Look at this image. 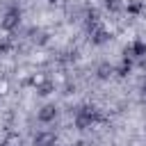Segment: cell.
<instances>
[{"instance_id": "1", "label": "cell", "mask_w": 146, "mask_h": 146, "mask_svg": "<svg viewBox=\"0 0 146 146\" xmlns=\"http://www.w3.org/2000/svg\"><path fill=\"white\" fill-rule=\"evenodd\" d=\"M100 121H103V114H100V110L96 105L84 103V105L75 107V112H73V123H75L78 130H89Z\"/></svg>"}, {"instance_id": "2", "label": "cell", "mask_w": 146, "mask_h": 146, "mask_svg": "<svg viewBox=\"0 0 146 146\" xmlns=\"http://www.w3.org/2000/svg\"><path fill=\"white\" fill-rule=\"evenodd\" d=\"M21 21H23V9H21L18 5H11V7L5 9V14H2V18H0V27H2L5 32H14V30H18Z\"/></svg>"}, {"instance_id": "3", "label": "cell", "mask_w": 146, "mask_h": 146, "mask_svg": "<svg viewBox=\"0 0 146 146\" xmlns=\"http://www.w3.org/2000/svg\"><path fill=\"white\" fill-rule=\"evenodd\" d=\"M57 116H59V107H57L55 103H46V105H41V107L36 110V121H39V123H43V125L55 123V121H57Z\"/></svg>"}, {"instance_id": "4", "label": "cell", "mask_w": 146, "mask_h": 146, "mask_svg": "<svg viewBox=\"0 0 146 146\" xmlns=\"http://www.w3.org/2000/svg\"><path fill=\"white\" fill-rule=\"evenodd\" d=\"M123 57H128V59H132V62H139L141 57H146V41H144V39L130 41V43L123 48Z\"/></svg>"}, {"instance_id": "5", "label": "cell", "mask_w": 146, "mask_h": 146, "mask_svg": "<svg viewBox=\"0 0 146 146\" xmlns=\"http://www.w3.org/2000/svg\"><path fill=\"white\" fill-rule=\"evenodd\" d=\"M57 141H59V137L55 130H39L32 139L34 146H57Z\"/></svg>"}, {"instance_id": "6", "label": "cell", "mask_w": 146, "mask_h": 146, "mask_svg": "<svg viewBox=\"0 0 146 146\" xmlns=\"http://www.w3.org/2000/svg\"><path fill=\"white\" fill-rule=\"evenodd\" d=\"M27 39H30L34 46H48L50 32L43 30V27H30V30H27Z\"/></svg>"}, {"instance_id": "7", "label": "cell", "mask_w": 146, "mask_h": 146, "mask_svg": "<svg viewBox=\"0 0 146 146\" xmlns=\"http://www.w3.org/2000/svg\"><path fill=\"white\" fill-rule=\"evenodd\" d=\"M110 39H112V34H110V32H107L103 25L89 32V43H91V46H105Z\"/></svg>"}, {"instance_id": "8", "label": "cell", "mask_w": 146, "mask_h": 146, "mask_svg": "<svg viewBox=\"0 0 146 146\" xmlns=\"http://www.w3.org/2000/svg\"><path fill=\"white\" fill-rule=\"evenodd\" d=\"M96 27H100V14L96 9H87V14H84V30H87V34L91 30H96Z\"/></svg>"}, {"instance_id": "9", "label": "cell", "mask_w": 146, "mask_h": 146, "mask_svg": "<svg viewBox=\"0 0 146 146\" xmlns=\"http://www.w3.org/2000/svg\"><path fill=\"white\" fill-rule=\"evenodd\" d=\"M114 71H116L114 64H110V62H100V64L96 66V78H98V80H110V78L114 75Z\"/></svg>"}, {"instance_id": "10", "label": "cell", "mask_w": 146, "mask_h": 146, "mask_svg": "<svg viewBox=\"0 0 146 146\" xmlns=\"http://www.w3.org/2000/svg\"><path fill=\"white\" fill-rule=\"evenodd\" d=\"M103 5H105V9L110 14H121L125 9V2L123 0H103Z\"/></svg>"}, {"instance_id": "11", "label": "cell", "mask_w": 146, "mask_h": 146, "mask_svg": "<svg viewBox=\"0 0 146 146\" xmlns=\"http://www.w3.org/2000/svg\"><path fill=\"white\" fill-rule=\"evenodd\" d=\"M132 71V59H128V57H123L121 59V64L116 66V71H114V75H119V78H125L128 73Z\"/></svg>"}, {"instance_id": "12", "label": "cell", "mask_w": 146, "mask_h": 146, "mask_svg": "<svg viewBox=\"0 0 146 146\" xmlns=\"http://www.w3.org/2000/svg\"><path fill=\"white\" fill-rule=\"evenodd\" d=\"M141 9H144V2H141V0H130V2L125 5V9H123V11H128L130 16H139V14H141Z\"/></svg>"}, {"instance_id": "13", "label": "cell", "mask_w": 146, "mask_h": 146, "mask_svg": "<svg viewBox=\"0 0 146 146\" xmlns=\"http://www.w3.org/2000/svg\"><path fill=\"white\" fill-rule=\"evenodd\" d=\"M52 89H55V84H52V82H50V80H43V82H41V84H39V87H36V91H39V94H41V96H48V94H50V91H52Z\"/></svg>"}, {"instance_id": "14", "label": "cell", "mask_w": 146, "mask_h": 146, "mask_svg": "<svg viewBox=\"0 0 146 146\" xmlns=\"http://www.w3.org/2000/svg\"><path fill=\"white\" fill-rule=\"evenodd\" d=\"M139 96H141V100L146 103V78L141 80V84H139Z\"/></svg>"}, {"instance_id": "15", "label": "cell", "mask_w": 146, "mask_h": 146, "mask_svg": "<svg viewBox=\"0 0 146 146\" xmlns=\"http://www.w3.org/2000/svg\"><path fill=\"white\" fill-rule=\"evenodd\" d=\"M139 66H141V68L146 71V57H141V59H139Z\"/></svg>"}]
</instances>
